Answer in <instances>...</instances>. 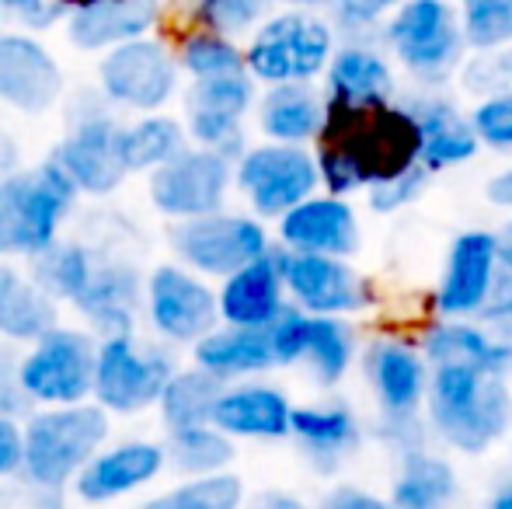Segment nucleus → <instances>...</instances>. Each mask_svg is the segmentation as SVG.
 Segmentation results:
<instances>
[{
	"label": "nucleus",
	"instance_id": "nucleus-10",
	"mask_svg": "<svg viewBox=\"0 0 512 509\" xmlns=\"http://www.w3.org/2000/svg\"><path fill=\"white\" fill-rule=\"evenodd\" d=\"M178 370L157 349H143L133 335H115L98 346L95 363V398L105 412H140L161 401L164 387Z\"/></svg>",
	"mask_w": 512,
	"mask_h": 509
},
{
	"label": "nucleus",
	"instance_id": "nucleus-15",
	"mask_svg": "<svg viewBox=\"0 0 512 509\" xmlns=\"http://www.w3.org/2000/svg\"><path fill=\"white\" fill-rule=\"evenodd\" d=\"M286 293L310 318H345L373 304V286L345 258L286 252Z\"/></svg>",
	"mask_w": 512,
	"mask_h": 509
},
{
	"label": "nucleus",
	"instance_id": "nucleus-46",
	"mask_svg": "<svg viewBox=\"0 0 512 509\" xmlns=\"http://www.w3.org/2000/svg\"><path fill=\"white\" fill-rule=\"evenodd\" d=\"M307 335H310V314L300 311L297 304H290L276 318V325L269 328L272 356L276 367H293L307 356Z\"/></svg>",
	"mask_w": 512,
	"mask_h": 509
},
{
	"label": "nucleus",
	"instance_id": "nucleus-38",
	"mask_svg": "<svg viewBox=\"0 0 512 509\" xmlns=\"http://www.w3.org/2000/svg\"><path fill=\"white\" fill-rule=\"evenodd\" d=\"M95 258L81 245H56L46 255L35 258V283L49 293V297H63L74 304L88 286L91 272H95Z\"/></svg>",
	"mask_w": 512,
	"mask_h": 509
},
{
	"label": "nucleus",
	"instance_id": "nucleus-22",
	"mask_svg": "<svg viewBox=\"0 0 512 509\" xmlns=\"http://www.w3.org/2000/svg\"><path fill=\"white\" fill-rule=\"evenodd\" d=\"M324 77H328L324 98L335 109H384L394 105L398 95L394 70L377 46H338Z\"/></svg>",
	"mask_w": 512,
	"mask_h": 509
},
{
	"label": "nucleus",
	"instance_id": "nucleus-36",
	"mask_svg": "<svg viewBox=\"0 0 512 509\" xmlns=\"http://www.w3.org/2000/svg\"><path fill=\"white\" fill-rule=\"evenodd\" d=\"M168 457L185 475L213 478V475H227L230 461H234V443L216 426H199V429H185V433H171Z\"/></svg>",
	"mask_w": 512,
	"mask_h": 509
},
{
	"label": "nucleus",
	"instance_id": "nucleus-9",
	"mask_svg": "<svg viewBox=\"0 0 512 509\" xmlns=\"http://www.w3.org/2000/svg\"><path fill=\"white\" fill-rule=\"evenodd\" d=\"M171 245L189 269L203 276L230 279L244 265L258 262L272 252L269 231L251 217H234V213H213L203 220H185L171 231Z\"/></svg>",
	"mask_w": 512,
	"mask_h": 509
},
{
	"label": "nucleus",
	"instance_id": "nucleus-2",
	"mask_svg": "<svg viewBox=\"0 0 512 509\" xmlns=\"http://www.w3.org/2000/svg\"><path fill=\"white\" fill-rule=\"evenodd\" d=\"M425 419L432 436L457 454H485L512 429L509 381L467 367H432Z\"/></svg>",
	"mask_w": 512,
	"mask_h": 509
},
{
	"label": "nucleus",
	"instance_id": "nucleus-41",
	"mask_svg": "<svg viewBox=\"0 0 512 509\" xmlns=\"http://www.w3.org/2000/svg\"><path fill=\"white\" fill-rule=\"evenodd\" d=\"M192 25L203 28V32L223 35V39L234 42L237 35L251 32V28H262V21L269 18V7L258 4V0H203L189 11Z\"/></svg>",
	"mask_w": 512,
	"mask_h": 509
},
{
	"label": "nucleus",
	"instance_id": "nucleus-6",
	"mask_svg": "<svg viewBox=\"0 0 512 509\" xmlns=\"http://www.w3.org/2000/svg\"><path fill=\"white\" fill-rule=\"evenodd\" d=\"M108 436V415L98 405L46 408L32 415L25 426V475L39 489L63 485L98 457V447Z\"/></svg>",
	"mask_w": 512,
	"mask_h": 509
},
{
	"label": "nucleus",
	"instance_id": "nucleus-21",
	"mask_svg": "<svg viewBox=\"0 0 512 509\" xmlns=\"http://www.w3.org/2000/svg\"><path fill=\"white\" fill-rule=\"evenodd\" d=\"M60 91L63 74L42 42L21 32H0V98L7 105L39 116L53 109Z\"/></svg>",
	"mask_w": 512,
	"mask_h": 509
},
{
	"label": "nucleus",
	"instance_id": "nucleus-56",
	"mask_svg": "<svg viewBox=\"0 0 512 509\" xmlns=\"http://www.w3.org/2000/svg\"><path fill=\"white\" fill-rule=\"evenodd\" d=\"M488 509H512V475L499 482V489L488 499Z\"/></svg>",
	"mask_w": 512,
	"mask_h": 509
},
{
	"label": "nucleus",
	"instance_id": "nucleus-32",
	"mask_svg": "<svg viewBox=\"0 0 512 509\" xmlns=\"http://www.w3.org/2000/svg\"><path fill=\"white\" fill-rule=\"evenodd\" d=\"M460 492L457 471L436 450H418L401 457L398 478L391 485V509H450Z\"/></svg>",
	"mask_w": 512,
	"mask_h": 509
},
{
	"label": "nucleus",
	"instance_id": "nucleus-11",
	"mask_svg": "<svg viewBox=\"0 0 512 509\" xmlns=\"http://www.w3.org/2000/svg\"><path fill=\"white\" fill-rule=\"evenodd\" d=\"M102 91L112 102L140 112H157L178 91V53L161 39H136L119 46L98 67Z\"/></svg>",
	"mask_w": 512,
	"mask_h": 509
},
{
	"label": "nucleus",
	"instance_id": "nucleus-26",
	"mask_svg": "<svg viewBox=\"0 0 512 509\" xmlns=\"http://www.w3.org/2000/svg\"><path fill=\"white\" fill-rule=\"evenodd\" d=\"M422 356L429 367H467L488 377L512 374V349L478 321H436L422 339Z\"/></svg>",
	"mask_w": 512,
	"mask_h": 509
},
{
	"label": "nucleus",
	"instance_id": "nucleus-50",
	"mask_svg": "<svg viewBox=\"0 0 512 509\" xmlns=\"http://www.w3.org/2000/svg\"><path fill=\"white\" fill-rule=\"evenodd\" d=\"M25 468V433L7 415H0V478Z\"/></svg>",
	"mask_w": 512,
	"mask_h": 509
},
{
	"label": "nucleus",
	"instance_id": "nucleus-8",
	"mask_svg": "<svg viewBox=\"0 0 512 509\" xmlns=\"http://www.w3.org/2000/svg\"><path fill=\"white\" fill-rule=\"evenodd\" d=\"M95 363L98 349L91 346L88 335L56 328L42 342H35L32 353L18 363L21 394L49 408L84 405V398L95 394Z\"/></svg>",
	"mask_w": 512,
	"mask_h": 509
},
{
	"label": "nucleus",
	"instance_id": "nucleus-54",
	"mask_svg": "<svg viewBox=\"0 0 512 509\" xmlns=\"http://www.w3.org/2000/svg\"><path fill=\"white\" fill-rule=\"evenodd\" d=\"M244 509H307V506L297 496H290V492H262L251 503H244Z\"/></svg>",
	"mask_w": 512,
	"mask_h": 509
},
{
	"label": "nucleus",
	"instance_id": "nucleus-39",
	"mask_svg": "<svg viewBox=\"0 0 512 509\" xmlns=\"http://www.w3.org/2000/svg\"><path fill=\"white\" fill-rule=\"evenodd\" d=\"M467 49L474 53H502L512 49V0H467L460 7Z\"/></svg>",
	"mask_w": 512,
	"mask_h": 509
},
{
	"label": "nucleus",
	"instance_id": "nucleus-23",
	"mask_svg": "<svg viewBox=\"0 0 512 509\" xmlns=\"http://www.w3.org/2000/svg\"><path fill=\"white\" fill-rule=\"evenodd\" d=\"M164 461V447L147 440H133V443H119L112 450H102L88 468L77 475L74 489L84 503H108V499H119L126 492H136L143 485H150L161 475Z\"/></svg>",
	"mask_w": 512,
	"mask_h": 509
},
{
	"label": "nucleus",
	"instance_id": "nucleus-29",
	"mask_svg": "<svg viewBox=\"0 0 512 509\" xmlns=\"http://www.w3.org/2000/svg\"><path fill=\"white\" fill-rule=\"evenodd\" d=\"M136 300H140L136 272L119 262H98L74 307L91 325L108 332V339H115V335H129V328H133Z\"/></svg>",
	"mask_w": 512,
	"mask_h": 509
},
{
	"label": "nucleus",
	"instance_id": "nucleus-40",
	"mask_svg": "<svg viewBox=\"0 0 512 509\" xmlns=\"http://www.w3.org/2000/svg\"><path fill=\"white\" fill-rule=\"evenodd\" d=\"M140 509H244V485L237 475L192 478L161 499H150Z\"/></svg>",
	"mask_w": 512,
	"mask_h": 509
},
{
	"label": "nucleus",
	"instance_id": "nucleus-42",
	"mask_svg": "<svg viewBox=\"0 0 512 509\" xmlns=\"http://www.w3.org/2000/svg\"><path fill=\"white\" fill-rule=\"evenodd\" d=\"M251 105H255V77L251 74L196 81L189 91V112H216V116L244 119Z\"/></svg>",
	"mask_w": 512,
	"mask_h": 509
},
{
	"label": "nucleus",
	"instance_id": "nucleus-13",
	"mask_svg": "<svg viewBox=\"0 0 512 509\" xmlns=\"http://www.w3.org/2000/svg\"><path fill=\"white\" fill-rule=\"evenodd\" d=\"M502 272L499 234L495 231H464L453 238L446 252L443 276L436 286L439 321H474L492 293L495 279Z\"/></svg>",
	"mask_w": 512,
	"mask_h": 509
},
{
	"label": "nucleus",
	"instance_id": "nucleus-47",
	"mask_svg": "<svg viewBox=\"0 0 512 509\" xmlns=\"http://www.w3.org/2000/svg\"><path fill=\"white\" fill-rule=\"evenodd\" d=\"M429 171L418 164V168L405 171V175H394L387 178V182L373 185L370 189V210L373 213H401L408 210L411 203H418V199L425 196V189H429Z\"/></svg>",
	"mask_w": 512,
	"mask_h": 509
},
{
	"label": "nucleus",
	"instance_id": "nucleus-35",
	"mask_svg": "<svg viewBox=\"0 0 512 509\" xmlns=\"http://www.w3.org/2000/svg\"><path fill=\"white\" fill-rule=\"evenodd\" d=\"M356 360V332L345 318H310L307 370L321 387H335Z\"/></svg>",
	"mask_w": 512,
	"mask_h": 509
},
{
	"label": "nucleus",
	"instance_id": "nucleus-33",
	"mask_svg": "<svg viewBox=\"0 0 512 509\" xmlns=\"http://www.w3.org/2000/svg\"><path fill=\"white\" fill-rule=\"evenodd\" d=\"M223 391H227L223 381L209 377L206 370H178L161 394V415L168 429L185 433V429L213 426V412L220 405Z\"/></svg>",
	"mask_w": 512,
	"mask_h": 509
},
{
	"label": "nucleus",
	"instance_id": "nucleus-16",
	"mask_svg": "<svg viewBox=\"0 0 512 509\" xmlns=\"http://www.w3.org/2000/svg\"><path fill=\"white\" fill-rule=\"evenodd\" d=\"M363 370L373 394H377V415H384V419L422 415L432 381V367L422 356V346H411L408 339H398V335H384L366 349Z\"/></svg>",
	"mask_w": 512,
	"mask_h": 509
},
{
	"label": "nucleus",
	"instance_id": "nucleus-44",
	"mask_svg": "<svg viewBox=\"0 0 512 509\" xmlns=\"http://www.w3.org/2000/svg\"><path fill=\"white\" fill-rule=\"evenodd\" d=\"M460 84L474 95L495 98L512 91V49H502V53H478L464 63L460 70Z\"/></svg>",
	"mask_w": 512,
	"mask_h": 509
},
{
	"label": "nucleus",
	"instance_id": "nucleus-31",
	"mask_svg": "<svg viewBox=\"0 0 512 509\" xmlns=\"http://www.w3.org/2000/svg\"><path fill=\"white\" fill-rule=\"evenodd\" d=\"M56 332V300L35 279L0 265V335L11 342H42Z\"/></svg>",
	"mask_w": 512,
	"mask_h": 509
},
{
	"label": "nucleus",
	"instance_id": "nucleus-30",
	"mask_svg": "<svg viewBox=\"0 0 512 509\" xmlns=\"http://www.w3.org/2000/svg\"><path fill=\"white\" fill-rule=\"evenodd\" d=\"M196 367L206 370L216 381H237V377H255L276 367L269 332H251V328H216L196 346Z\"/></svg>",
	"mask_w": 512,
	"mask_h": 509
},
{
	"label": "nucleus",
	"instance_id": "nucleus-27",
	"mask_svg": "<svg viewBox=\"0 0 512 509\" xmlns=\"http://www.w3.org/2000/svg\"><path fill=\"white\" fill-rule=\"evenodd\" d=\"M293 412L279 387L272 384H241L227 387L213 412V426L227 436H251V440H279L290 436Z\"/></svg>",
	"mask_w": 512,
	"mask_h": 509
},
{
	"label": "nucleus",
	"instance_id": "nucleus-45",
	"mask_svg": "<svg viewBox=\"0 0 512 509\" xmlns=\"http://www.w3.org/2000/svg\"><path fill=\"white\" fill-rule=\"evenodd\" d=\"M471 126L478 133L481 147L512 150V91L485 98L471 109Z\"/></svg>",
	"mask_w": 512,
	"mask_h": 509
},
{
	"label": "nucleus",
	"instance_id": "nucleus-28",
	"mask_svg": "<svg viewBox=\"0 0 512 509\" xmlns=\"http://www.w3.org/2000/svg\"><path fill=\"white\" fill-rule=\"evenodd\" d=\"M324 123H328V98L314 84H279L258 102V126L269 143L304 147L310 140H321Z\"/></svg>",
	"mask_w": 512,
	"mask_h": 509
},
{
	"label": "nucleus",
	"instance_id": "nucleus-52",
	"mask_svg": "<svg viewBox=\"0 0 512 509\" xmlns=\"http://www.w3.org/2000/svg\"><path fill=\"white\" fill-rule=\"evenodd\" d=\"M21 401H25V394H21V384H18V367H14V360H7V356L0 353V415L21 408Z\"/></svg>",
	"mask_w": 512,
	"mask_h": 509
},
{
	"label": "nucleus",
	"instance_id": "nucleus-17",
	"mask_svg": "<svg viewBox=\"0 0 512 509\" xmlns=\"http://www.w3.org/2000/svg\"><path fill=\"white\" fill-rule=\"evenodd\" d=\"M286 248H272L265 258L244 265L220 286V321L227 328L269 332L286 311Z\"/></svg>",
	"mask_w": 512,
	"mask_h": 509
},
{
	"label": "nucleus",
	"instance_id": "nucleus-49",
	"mask_svg": "<svg viewBox=\"0 0 512 509\" xmlns=\"http://www.w3.org/2000/svg\"><path fill=\"white\" fill-rule=\"evenodd\" d=\"M0 11L11 14L21 21V28H32V32H46L56 21H70L74 7L67 4H46V0H11V4H0Z\"/></svg>",
	"mask_w": 512,
	"mask_h": 509
},
{
	"label": "nucleus",
	"instance_id": "nucleus-3",
	"mask_svg": "<svg viewBox=\"0 0 512 509\" xmlns=\"http://www.w3.org/2000/svg\"><path fill=\"white\" fill-rule=\"evenodd\" d=\"M384 42L422 91H439L467 63L460 11L443 0H408L394 7L384 25Z\"/></svg>",
	"mask_w": 512,
	"mask_h": 509
},
{
	"label": "nucleus",
	"instance_id": "nucleus-55",
	"mask_svg": "<svg viewBox=\"0 0 512 509\" xmlns=\"http://www.w3.org/2000/svg\"><path fill=\"white\" fill-rule=\"evenodd\" d=\"M499 234V258H502V269H509L512 272V220H506L502 224V231H495Z\"/></svg>",
	"mask_w": 512,
	"mask_h": 509
},
{
	"label": "nucleus",
	"instance_id": "nucleus-53",
	"mask_svg": "<svg viewBox=\"0 0 512 509\" xmlns=\"http://www.w3.org/2000/svg\"><path fill=\"white\" fill-rule=\"evenodd\" d=\"M485 196H488V203H492V206H502V210H512V164H509V168H502L499 175L488 178Z\"/></svg>",
	"mask_w": 512,
	"mask_h": 509
},
{
	"label": "nucleus",
	"instance_id": "nucleus-5",
	"mask_svg": "<svg viewBox=\"0 0 512 509\" xmlns=\"http://www.w3.org/2000/svg\"><path fill=\"white\" fill-rule=\"evenodd\" d=\"M335 28L328 18L310 11H279L262 21L244 49V63L255 81L310 84L317 74H328L335 60Z\"/></svg>",
	"mask_w": 512,
	"mask_h": 509
},
{
	"label": "nucleus",
	"instance_id": "nucleus-19",
	"mask_svg": "<svg viewBox=\"0 0 512 509\" xmlns=\"http://www.w3.org/2000/svg\"><path fill=\"white\" fill-rule=\"evenodd\" d=\"M279 241L293 255H328L345 258L359 252V217L349 199L314 196L279 220Z\"/></svg>",
	"mask_w": 512,
	"mask_h": 509
},
{
	"label": "nucleus",
	"instance_id": "nucleus-51",
	"mask_svg": "<svg viewBox=\"0 0 512 509\" xmlns=\"http://www.w3.org/2000/svg\"><path fill=\"white\" fill-rule=\"evenodd\" d=\"M317 509H391V503L366 489H356V485H338L317 503Z\"/></svg>",
	"mask_w": 512,
	"mask_h": 509
},
{
	"label": "nucleus",
	"instance_id": "nucleus-18",
	"mask_svg": "<svg viewBox=\"0 0 512 509\" xmlns=\"http://www.w3.org/2000/svg\"><path fill=\"white\" fill-rule=\"evenodd\" d=\"M398 102L405 105V112L418 126V136H422V168L429 175L467 164L481 150L471 116H464L457 109V102H450L446 95L418 88L411 95L398 98Z\"/></svg>",
	"mask_w": 512,
	"mask_h": 509
},
{
	"label": "nucleus",
	"instance_id": "nucleus-37",
	"mask_svg": "<svg viewBox=\"0 0 512 509\" xmlns=\"http://www.w3.org/2000/svg\"><path fill=\"white\" fill-rule=\"evenodd\" d=\"M178 67L189 70L196 81L248 74L241 49L230 39H223V35L203 32V28H192V32L182 35V42H178Z\"/></svg>",
	"mask_w": 512,
	"mask_h": 509
},
{
	"label": "nucleus",
	"instance_id": "nucleus-14",
	"mask_svg": "<svg viewBox=\"0 0 512 509\" xmlns=\"http://www.w3.org/2000/svg\"><path fill=\"white\" fill-rule=\"evenodd\" d=\"M147 314L150 325L168 342H203L216 332L220 321V297L196 279L189 269L161 265L147 279Z\"/></svg>",
	"mask_w": 512,
	"mask_h": 509
},
{
	"label": "nucleus",
	"instance_id": "nucleus-7",
	"mask_svg": "<svg viewBox=\"0 0 512 509\" xmlns=\"http://www.w3.org/2000/svg\"><path fill=\"white\" fill-rule=\"evenodd\" d=\"M234 182L241 185L258 217L283 220L286 213L317 196L321 171H317V154H310L307 147L258 143L234 164Z\"/></svg>",
	"mask_w": 512,
	"mask_h": 509
},
{
	"label": "nucleus",
	"instance_id": "nucleus-4",
	"mask_svg": "<svg viewBox=\"0 0 512 509\" xmlns=\"http://www.w3.org/2000/svg\"><path fill=\"white\" fill-rule=\"evenodd\" d=\"M77 185L56 161L0 178V255H46Z\"/></svg>",
	"mask_w": 512,
	"mask_h": 509
},
{
	"label": "nucleus",
	"instance_id": "nucleus-34",
	"mask_svg": "<svg viewBox=\"0 0 512 509\" xmlns=\"http://www.w3.org/2000/svg\"><path fill=\"white\" fill-rule=\"evenodd\" d=\"M119 150L126 171H161L185 150V129L171 116H147L122 129Z\"/></svg>",
	"mask_w": 512,
	"mask_h": 509
},
{
	"label": "nucleus",
	"instance_id": "nucleus-12",
	"mask_svg": "<svg viewBox=\"0 0 512 509\" xmlns=\"http://www.w3.org/2000/svg\"><path fill=\"white\" fill-rule=\"evenodd\" d=\"M234 178L227 157L203 147H185L171 164L150 175V199L161 213L185 220H203L220 213L223 196Z\"/></svg>",
	"mask_w": 512,
	"mask_h": 509
},
{
	"label": "nucleus",
	"instance_id": "nucleus-1",
	"mask_svg": "<svg viewBox=\"0 0 512 509\" xmlns=\"http://www.w3.org/2000/svg\"><path fill=\"white\" fill-rule=\"evenodd\" d=\"M422 164V136L405 105L384 109H335L317 140V171L328 196L345 199Z\"/></svg>",
	"mask_w": 512,
	"mask_h": 509
},
{
	"label": "nucleus",
	"instance_id": "nucleus-43",
	"mask_svg": "<svg viewBox=\"0 0 512 509\" xmlns=\"http://www.w3.org/2000/svg\"><path fill=\"white\" fill-rule=\"evenodd\" d=\"M391 11L394 7L370 4V0H342V4H331L328 21L345 39V46H373V39H384Z\"/></svg>",
	"mask_w": 512,
	"mask_h": 509
},
{
	"label": "nucleus",
	"instance_id": "nucleus-20",
	"mask_svg": "<svg viewBox=\"0 0 512 509\" xmlns=\"http://www.w3.org/2000/svg\"><path fill=\"white\" fill-rule=\"evenodd\" d=\"M119 143L122 129L115 126V119L102 116V112H91V116H84L81 123L70 129V136L60 143L53 161L67 171L70 182L81 192L105 196L126 175Z\"/></svg>",
	"mask_w": 512,
	"mask_h": 509
},
{
	"label": "nucleus",
	"instance_id": "nucleus-25",
	"mask_svg": "<svg viewBox=\"0 0 512 509\" xmlns=\"http://www.w3.org/2000/svg\"><path fill=\"white\" fill-rule=\"evenodd\" d=\"M161 21V7L150 0H95L74 7L67 21L70 42L81 49H119L136 39H147Z\"/></svg>",
	"mask_w": 512,
	"mask_h": 509
},
{
	"label": "nucleus",
	"instance_id": "nucleus-48",
	"mask_svg": "<svg viewBox=\"0 0 512 509\" xmlns=\"http://www.w3.org/2000/svg\"><path fill=\"white\" fill-rule=\"evenodd\" d=\"M474 321H478L485 332H492L502 346L512 349V272L509 269L499 272V279H495L485 307H481Z\"/></svg>",
	"mask_w": 512,
	"mask_h": 509
},
{
	"label": "nucleus",
	"instance_id": "nucleus-24",
	"mask_svg": "<svg viewBox=\"0 0 512 509\" xmlns=\"http://www.w3.org/2000/svg\"><path fill=\"white\" fill-rule=\"evenodd\" d=\"M290 436L300 443V450L317 471L331 475L359 450L363 426L345 401H321V405H300L293 412Z\"/></svg>",
	"mask_w": 512,
	"mask_h": 509
}]
</instances>
